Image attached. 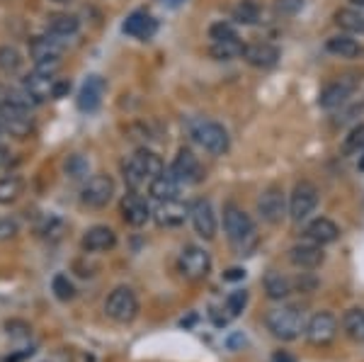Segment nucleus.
I'll list each match as a JSON object with an SVG mask.
<instances>
[{"label": "nucleus", "mask_w": 364, "mask_h": 362, "mask_svg": "<svg viewBox=\"0 0 364 362\" xmlns=\"http://www.w3.org/2000/svg\"><path fill=\"white\" fill-rule=\"evenodd\" d=\"M224 231L233 253L240 255V258L252 255V250L260 243V236H257V229L252 224L250 214L243 212L236 204H226L224 207Z\"/></svg>", "instance_id": "f257e3e1"}, {"label": "nucleus", "mask_w": 364, "mask_h": 362, "mask_svg": "<svg viewBox=\"0 0 364 362\" xmlns=\"http://www.w3.org/2000/svg\"><path fill=\"white\" fill-rule=\"evenodd\" d=\"M265 326H267L269 334L277 338V341L289 343V341H296V338L306 331V316H304L301 307L287 304V307H279V309L267 312Z\"/></svg>", "instance_id": "f03ea898"}, {"label": "nucleus", "mask_w": 364, "mask_h": 362, "mask_svg": "<svg viewBox=\"0 0 364 362\" xmlns=\"http://www.w3.org/2000/svg\"><path fill=\"white\" fill-rule=\"evenodd\" d=\"M163 171H166V168H163V161L156 151L139 149L136 154L124 163V180L132 190H139V188H144L146 183H151L156 175H161Z\"/></svg>", "instance_id": "7ed1b4c3"}, {"label": "nucleus", "mask_w": 364, "mask_h": 362, "mask_svg": "<svg viewBox=\"0 0 364 362\" xmlns=\"http://www.w3.org/2000/svg\"><path fill=\"white\" fill-rule=\"evenodd\" d=\"M190 134H192V139H195V142L211 156H224V154H228V149H231V137H228V132L219 124V122L197 119L195 124H192Z\"/></svg>", "instance_id": "20e7f679"}, {"label": "nucleus", "mask_w": 364, "mask_h": 362, "mask_svg": "<svg viewBox=\"0 0 364 362\" xmlns=\"http://www.w3.org/2000/svg\"><path fill=\"white\" fill-rule=\"evenodd\" d=\"M105 312L117 324H132L139 316V299L132 287H117L105 302Z\"/></svg>", "instance_id": "39448f33"}, {"label": "nucleus", "mask_w": 364, "mask_h": 362, "mask_svg": "<svg viewBox=\"0 0 364 362\" xmlns=\"http://www.w3.org/2000/svg\"><path fill=\"white\" fill-rule=\"evenodd\" d=\"M338 331H340L338 319L333 316L331 312H318L306 321V331H304V336H306V341L311 343V346L326 348L338 338Z\"/></svg>", "instance_id": "423d86ee"}, {"label": "nucleus", "mask_w": 364, "mask_h": 362, "mask_svg": "<svg viewBox=\"0 0 364 362\" xmlns=\"http://www.w3.org/2000/svg\"><path fill=\"white\" fill-rule=\"evenodd\" d=\"M112 195H114V180L105 173H97L85 180L83 192H80V200L92 209H102L105 204H109Z\"/></svg>", "instance_id": "0eeeda50"}, {"label": "nucleus", "mask_w": 364, "mask_h": 362, "mask_svg": "<svg viewBox=\"0 0 364 362\" xmlns=\"http://www.w3.org/2000/svg\"><path fill=\"white\" fill-rule=\"evenodd\" d=\"M316 204H318V190H316V185L309 183V180H301V183L294 185V190L289 195V217L294 221L309 219V214H314Z\"/></svg>", "instance_id": "6e6552de"}, {"label": "nucleus", "mask_w": 364, "mask_h": 362, "mask_svg": "<svg viewBox=\"0 0 364 362\" xmlns=\"http://www.w3.org/2000/svg\"><path fill=\"white\" fill-rule=\"evenodd\" d=\"M180 272L187 280H204L211 270V258L204 248L199 246H185L178 260Z\"/></svg>", "instance_id": "1a4fd4ad"}, {"label": "nucleus", "mask_w": 364, "mask_h": 362, "mask_svg": "<svg viewBox=\"0 0 364 362\" xmlns=\"http://www.w3.org/2000/svg\"><path fill=\"white\" fill-rule=\"evenodd\" d=\"M257 212L267 224H279L287 214V200H284V190L279 185H269L262 190V195L257 197Z\"/></svg>", "instance_id": "9d476101"}, {"label": "nucleus", "mask_w": 364, "mask_h": 362, "mask_svg": "<svg viewBox=\"0 0 364 362\" xmlns=\"http://www.w3.org/2000/svg\"><path fill=\"white\" fill-rule=\"evenodd\" d=\"M170 173L180 180V185H197V183H202V178H204L202 163H199V159L192 154L190 149H180L178 151Z\"/></svg>", "instance_id": "9b49d317"}, {"label": "nucleus", "mask_w": 364, "mask_h": 362, "mask_svg": "<svg viewBox=\"0 0 364 362\" xmlns=\"http://www.w3.org/2000/svg\"><path fill=\"white\" fill-rule=\"evenodd\" d=\"M0 117H3L5 132L13 134L17 139H25V137H29V132H32V115H29V110L3 102L0 105Z\"/></svg>", "instance_id": "f8f14e48"}, {"label": "nucleus", "mask_w": 364, "mask_h": 362, "mask_svg": "<svg viewBox=\"0 0 364 362\" xmlns=\"http://www.w3.org/2000/svg\"><path fill=\"white\" fill-rule=\"evenodd\" d=\"M190 219H192V226H195V231L202 238L211 241V238L216 236V229H219V224H216V214H214V207H211L209 200H195V202H192Z\"/></svg>", "instance_id": "ddd939ff"}, {"label": "nucleus", "mask_w": 364, "mask_h": 362, "mask_svg": "<svg viewBox=\"0 0 364 362\" xmlns=\"http://www.w3.org/2000/svg\"><path fill=\"white\" fill-rule=\"evenodd\" d=\"M355 87H357V80H350V75H345V78H340V80H333V83H328L321 90L318 105L326 110L340 107V105H343L352 92H355Z\"/></svg>", "instance_id": "4468645a"}, {"label": "nucleus", "mask_w": 364, "mask_h": 362, "mask_svg": "<svg viewBox=\"0 0 364 362\" xmlns=\"http://www.w3.org/2000/svg\"><path fill=\"white\" fill-rule=\"evenodd\" d=\"M289 260L291 265L301 267V270H316V267L323 265L326 260V253H323V246L309 241V243H296V246L289 248Z\"/></svg>", "instance_id": "2eb2a0df"}, {"label": "nucleus", "mask_w": 364, "mask_h": 362, "mask_svg": "<svg viewBox=\"0 0 364 362\" xmlns=\"http://www.w3.org/2000/svg\"><path fill=\"white\" fill-rule=\"evenodd\" d=\"M122 217H124L127 224H132V226H144L146 221L151 219L149 202H146L136 190L127 192V195L122 197Z\"/></svg>", "instance_id": "dca6fc26"}, {"label": "nucleus", "mask_w": 364, "mask_h": 362, "mask_svg": "<svg viewBox=\"0 0 364 362\" xmlns=\"http://www.w3.org/2000/svg\"><path fill=\"white\" fill-rule=\"evenodd\" d=\"M190 217V207L180 200H166L158 202L154 219L158 221V226H166V229H175V226L185 224V219Z\"/></svg>", "instance_id": "f3484780"}, {"label": "nucleus", "mask_w": 364, "mask_h": 362, "mask_svg": "<svg viewBox=\"0 0 364 362\" xmlns=\"http://www.w3.org/2000/svg\"><path fill=\"white\" fill-rule=\"evenodd\" d=\"M122 32H124L127 37H134V39L146 42V39H151L158 32V22L149 13H144V10H136V13H132L124 20Z\"/></svg>", "instance_id": "a211bd4d"}, {"label": "nucleus", "mask_w": 364, "mask_h": 362, "mask_svg": "<svg viewBox=\"0 0 364 362\" xmlns=\"http://www.w3.org/2000/svg\"><path fill=\"white\" fill-rule=\"evenodd\" d=\"M243 58L255 68H272V66H277V61H279V49L267 42L245 44Z\"/></svg>", "instance_id": "6ab92c4d"}, {"label": "nucleus", "mask_w": 364, "mask_h": 362, "mask_svg": "<svg viewBox=\"0 0 364 362\" xmlns=\"http://www.w3.org/2000/svg\"><path fill=\"white\" fill-rule=\"evenodd\" d=\"M102 95H105V80L100 75H87V80L78 92V110L80 112H95L100 102H102Z\"/></svg>", "instance_id": "aec40b11"}, {"label": "nucleus", "mask_w": 364, "mask_h": 362, "mask_svg": "<svg viewBox=\"0 0 364 362\" xmlns=\"http://www.w3.org/2000/svg\"><path fill=\"white\" fill-rule=\"evenodd\" d=\"M117 246V236L109 226H92L83 236V248L87 253H107Z\"/></svg>", "instance_id": "412c9836"}, {"label": "nucleus", "mask_w": 364, "mask_h": 362, "mask_svg": "<svg viewBox=\"0 0 364 362\" xmlns=\"http://www.w3.org/2000/svg\"><path fill=\"white\" fill-rule=\"evenodd\" d=\"M29 54H32L34 63H42V61H61L63 44L58 42V37H54V34H46V37H37L32 44H29Z\"/></svg>", "instance_id": "4be33fe9"}, {"label": "nucleus", "mask_w": 364, "mask_h": 362, "mask_svg": "<svg viewBox=\"0 0 364 362\" xmlns=\"http://www.w3.org/2000/svg\"><path fill=\"white\" fill-rule=\"evenodd\" d=\"M54 83H56L54 75H44L39 71H32L25 75L22 87L32 95L34 102H44V100H49V97H54Z\"/></svg>", "instance_id": "5701e85b"}, {"label": "nucleus", "mask_w": 364, "mask_h": 362, "mask_svg": "<svg viewBox=\"0 0 364 362\" xmlns=\"http://www.w3.org/2000/svg\"><path fill=\"white\" fill-rule=\"evenodd\" d=\"M306 238L318 246H328V243H336L340 238V226L333 219L318 217L306 226Z\"/></svg>", "instance_id": "b1692460"}, {"label": "nucleus", "mask_w": 364, "mask_h": 362, "mask_svg": "<svg viewBox=\"0 0 364 362\" xmlns=\"http://www.w3.org/2000/svg\"><path fill=\"white\" fill-rule=\"evenodd\" d=\"M149 192L156 197L158 202H166V200H178V192H180V180L175 178L173 173H166V171H163L161 175H156V178L149 183Z\"/></svg>", "instance_id": "393cba45"}, {"label": "nucleus", "mask_w": 364, "mask_h": 362, "mask_svg": "<svg viewBox=\"0 0 364 362\" xmlns=\"http://www.w3.org/2000/svg\"><path fill=\"white\" fill-rule=\"evenodd\" d=\"M262 287H265V294L269 297V299H274V302L287 299V297L294 292L291 280L287 275H282V272H277V270H267L265 280H262Z\"/></svg>", "instance_id": "a878e982"}, {"label": "nucleus", "mask_w": 364, "mask_h": 362, "mask_svg": "<svg viewBox=\"0 0 364 362\" xmlns=\"http://www.w3.org/2000/svg\"><path fill=\"white\" fill-rule=\"evenodd\" d=\"M343 331L350 341L364 343V309L352 307L343 314Z\"/></svg>", "instance_id": "bb28decb"}, {"label": "nucleus", "mask_w": 364, "mask_h": 362, "mask_svg": "<svg viewBox=\"0 0 364 362\" xmlns=\"http://www.w3.org/2000/svg\"><path fill=\"white\" fill-rule=\"evenodd\" d=\"M80 29V20L70 13H56L49 17V34L54 37H73Z\"/></svg>", "instance_id": "cd10ccee"}, {"label": "nucleus", "mask_w": 364, "mask_h": 362, "mask_svg": "<svg viewBox=\"0 0 364 362\" xmlns=\"http://www.w3.org/2000/svg\"><path fill=\"white\" fill-rule=\"evenodd\" d=\"M326 49L340 58H355L360 54V44H357L350 34H336V37H331L326 42Z\"/></svg>", "instance_id": "c85d7f7f"}, {"label": "nucleus", "mask_w": 364, "mask_h": 362, "mask_svg": "<svg viewBox=\"0 0 364 362\" xmlns=\"http://www.w3.org/2000/svg\"><path fill=\"white\" fill-rule=\"evenodd\" d=\"M211 56L219 58V61H231L236 56H243L245 44L240 42V37H231V39H221V42L211 44Z\"/></svg>", "instance_id": "c756f323"}, {"label": "nucleus", "mask_w": 364, "mask_h": 362, "mask_svg": "<svg viewBox=\"0 0 364 362\" xmlns=\"http://www.w3.org/2000/svg\"><path fill=\"white\" fill-rule=\"evenodd\" d=\"M22 192H25V180H22L20 175H8V178H0V204L17 202Z\"/></svg>", "instance_id": "7c9ffc66"}, {"label": "nucleus", "mask_w": 364, "mask_h": 362, "mask_svg": "<svg viewBox=\"0 0 364 362\" xmlns=\"http://www.w3.org/2000/svg\"><path fill=\"white\" fill-rule=\"evenodd\" d=\"M336 22L338 27H343L345 32H357L364 34V15L360 10H352V8H343L336 13Z\"/></svg>", "instance_id": "2f4dec72"}, {"label": "nucleus", "mask_w": 364, "mask_h": 362, "mask_svg": "<svg viewBox=\"0 0 364 362\" xmlns=\"http://www.w3.org/2000/svg\"><path fill=\"white\" fill-rule=\"evenodd\" d=\"M233 20L238 25H257L260 22V5L255 0H240L233 8Z\"/></svg>", "instance_id": "473e14b6"}, {"label": "nucleus", "mask_w": 364, "mask_h": 362, "mask_svg": "<svg viewBox=\"0 0 364 362\" xmlns=\"http://www.w3.org/2000/svg\"><path fill=\"white\" fill-rule=\"evenodd\" d=\"M22 66V56L15 46H0V71L13 75L20 71Z\"/></svg>", "instance_id": "72a5a7b5"}, {"label": "nucleus", "mask_w": 364, "mask_h": 362, "mask_svg": "<svg viewBox=\"0 0 364 362\" xmlns=\"http://www.w3.org/2000/svg\"><path fill=\"white\" fill-rule=\"evenodd\" d=\"M364 151V124H357L343 142V154L345 156H357Z\"/></svg>", "instance_id": "f704fd0d"}, {"label": "nucleus", "mask_w": 364, "mask_h": 362, "mask_svg": "<svg viewBox=\"0 0 364 362\" xmlns=\"http://www.w3.org/2000/svg\"><path fill=\"white\" fill-rule=\"evenodd\" d=\"M66 175L70 180H87V175H90V163L83 156H70L66 161Z\"/></svg>", "instance_id": "c9c22d12"}, {"label": "nucleus", "mask_w": 364, "mask_h": 362, "mask_svg": "<svg viewBox=\"0 0 364 362\" xmlns=\"http://www.w3.org/2000/svg\"><path fill=\"white\" fill-rule=\"evenodd\" d=\"M51 289H54L58 302H70L75 297V287L68 280V275H56L54 280H51Z\"/></svg>", "instance_id": "e433bc0d"}, {"label": "nucleus", "mask_w": 364, "mask_h": 362, "mask_svg": "<svg viewBox=\"0 0 364 362\" xmlns=\"http://www.w3.org/2000/svg\"><path fill=\"white\" fill-rule=\"evenodd\" d=\"M245 304H248V292L245 289H236L228 294L226 299V312H228V319H236L240 312L245 309Z\"/></svg>", "instance_id": "4c0bfd02"}, {"label": "nucleus", "mask_w": 364, "mask_h": 362, "mask_svg": "<svg viewBox=\"0 0 364 362\" xmlns=\"http://www.w3.org/2000/svg\"><path fill=\"white\" fill-rule=\"evenodd\" d=\"M231 37H238L231 22L221 20V22H214V25L209 27V39H211V42H221V39H231Z\"/></svg>", "instance_id": "58836bf2"}, {"label": "nucleus", "mask_w": 364, "mask_h": 362, "mask_svg": "<svg viewBox=\"0 0 364 362\" xmlns=\"http://www.w3.org/2000/svg\"><path fill=\"white\" fill-rule=\"evenodd\" d=\"M304 8V0H274V10L282 17H291Z\"/></svg>", "instance_id": "ea45409f"}, {"label": "nucleus", "mask_w": 364, "mask_h": 362, "mask_svg": "<svg viewBox=\"0 0 364 362\" xmlns=\"http://www.w3.org/2000/svg\"><path fill=\"white\" fill-rule=\"evenodd\" d=\"M17 233V224L13 219H0V238H13Z\"/></svg>", "instance_id": "a19ab883"}, {"label": "nucleus", "mask_w": 364, "mask_h": 362, "mask_svg": "<svg viewBox=\"0 0 364 362\" xmlns=\"http://www.w3.org/2000/svg\"><path fill=\"white\" fill-rule=\"evenodd\" d=\"M68 90H70V80H56V83H54V100L63 97Z\"/></svg>", "instance_id": "79ce46f5"}, {"label": "nucleus", "mask_w": 364, "mask_h": 362, "mask_svg": "<svg viewBox=\"0 0 364 362\" xmlns=\"http://www.w3.org/2000/svg\"><path fill=\"white\" fill-rule=\"evenodd\" d=\"M243 277H245L243 267H231V270L224 272V280H228V282H233V280H243Z\"/></svg>", "instance_id": "37998d69"}, {"label": "nucleus", "mask_w": 364, "mask_h": 362, "mask_svg": "<svg viewBox=\"0 0 364 362\" xmlns=\"http://www.w3.org/2000/svg\"><path fill=\"white\" fill-rule=\"evenodd\" d=\"M274 362H296V360L291 358L289 353H277V355H274Z\"/></svg>", "instance_id": "c03bdc74"}, {"label": "nucleus", "mask_w": 364, "mask_h": 362, "mask_svg": "<svg viewBox=\"0 0 364 362\" xmlns=\"http://www.w3.org/2000/svg\"><path fill=\"white\" fill-rule=\"evenodd\" d=\"M5 161H8V149H5V146H0V166H3Z\"/></svg>", "instance_id": "a18cd8bd"}, {"label": "nucleus", "mask_w": 364, "mask_h": 362, "mask_svg": "<svg viewBox=\"0 0 364 362\" xmlns=\"http://www.w3.org/2000/svg\"><path fill=\"white\" fill-rule=\"evenodd\" d=\"M357 168H360V171H364V151L360 154V163H357Z\"/></svg>", "instance_id": "49530a36"}, {"label": "nucleus", "mask_w": 364, "mask_h": 362, "mask_svg": "<svg viewBox=\"0 0 364 362\" xmlns=\"http://www.w3.org/2000/svg\"><path fill=\"white\" fill-rule=\"evenodd\" d=\"M350 3H352V5H360V8H362V5H364V0H350Z\"/></svg>", "instance_id": "de8ad7c7"}, {"label": "nucleus", "mask_w": 364, "mask_h": 362, "mask_svg": "<svg viewBox=\"0 0 364 362\" xmlns=\"http://www.w3.org/2000/svg\"><path fill=\"white\" fill-rule=\"evenodd\" d=\"M54 3H61V5H66V3H73V0H54Z\"/></svg>", "instance_id": "09e8293b"}, {"label": "nucleus", "mask_w": 364, "mask_h": 362, "mask_svg": "<svg viewBox=\"0 0 364 362\" xmlns=\"http://www.w3.org/2000/svg\"><path fill=\"white\" fill-rule=\"evenodd\" d=\"M5 132V127H3V117H0V134H3Z\"/></svg>", "instance_id": "8fccbe9b"}]
</instances>
